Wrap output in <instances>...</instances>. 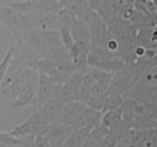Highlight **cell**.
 Instances as JSON below:
<instances>
[{
	"instance_id": "6da1fadb",
	"label": "cell",
	"mask_w": 157,
	"mask_h": 147,
	"mask_svg": "<svg viewBox=\"0 0 157 147\" xmlns=\"http://www.w3.org/2000/svg\"><path fill=\"white\" fill-rule=\"evenodd\" d=\"M39 73L37 69L12 61L0 87V100L18 111L33 107Z\"/></svg>"
},
{
	"instance_id": "7a4b0ae2",
	"label": "cell",
	"mask_w": 157,
	"mask_h": 147,
	"mask_svg": "<svg viewBox=\"0 0 157 147\" xmlns=\"http://www.w3.org/2000/svg\"><path fill=\"white\" fill-rule=\"evenodd\" d=\"M112 75L89 66L83 71H77L71 77L75 86V100L102 111Z\"/></svg>"
},
{
	"instance_id": "3957f363",
	"label": "cell",
	"mask_w": 157,
	"mask_h": 147,
	"mask_svg": "<svg viewBox=\"0 0 157 147\" xmlns=\"http://www.w3.org/2000/svg\"><path fill=\"white\" fill-rule=\"evenodd\" d=\"M36 69L56 84L68 81L76 73L75 65L64 46L53 47L38 61Z\"/></svg>"
},
{
	"instance_id": "277c9868",
	"label": "cell",
	"mask_w": 157,
	"mask_h": 147,
	"mask_svg": "<svg viewBox=\"0 0 157 147\" xmlns=\"http://www.w3.org/2000/svg\"><path fill=\"white\" fill-rule=\"evenodd\" d=\"M156 110L157 106L124 97L118 111L127 129L147 130L156 128Z\"/></svg>"
},
{
	"instance_id": "5b68a950",
	"label": "cell",
	"mask_w": 157,
	"mask_h": 147,
	"mask_svg": "<svg viewBox=\"0 0 157 147\" xmlns=\"http://www.w3.org/2000/svg\"><path fill=\"white\" fill-rule=\"evenodd\" d=\"M124 97L157 106V64L146 67L133 79Z\"/></svg>"
},
{
	"instance_id": "8992f818",
	"label": "cell",
	"mask_w": 157,
	"mask_h": 147,
	"mask_svg": "<svg viewBox=\"0 0 157 147\" xmlns=\"http://www.w3.org/2000/svg\"><path fill=\"white\" fill-rule=\"evenodd\" d=\"M101 116L98 111L87 104L79 101H71L64 104L54 123H58L67 127H84L95 123Z\"/></svg>"
},
{
	"instance_id": "52a82bcc",
	"label": "cell",
	"mask_w": 157,
	"mask_h": 147,
	"mask_svg": "<svg viewBox=\"0 0 157 147\" xmlns=\"http://www.w3.org/2000/svg\"><path fill=\"white\" fill-rule=\"evenodd\" d=\"M18 40L27 44L40 59L44 58L52 48L63 45L59 30L28 31L20 34L15 41Z\"/></svg>"
},
{
	"instance_id": "ba28073f",
	"label": "cell",
	"mask_w": 157,
	"mask_h": 147,
	"mask_svg": "<svg viewBox=\"0 0 157 147\" xmlns=\"http://www.w3.org/2000/svg\"><path fill=\"white\" fill-rule=\"evenodd\" d=\"M39 73V72H38ZM57 84L45 75L39 73L36 93L33 103V110L39 108L54 99Z\"/></svg>"
},
{
	"instance_id": "9c48e42d",
	"label": "cell",
	"mask_w": 157,
	"mask_h": 147,
	"mask_svg": "<svg viewBox=\"0 0 157 147\" xmlns=\"http://www.w3.org/2000/svg\"><path fill=\"white\" fill-rule=\"evenodd\" d=\"M12 51H13V43L10 44L7 51L6 52L3 58L0 60V87L12 61Z\"/></svg>"
},
{
	"instance_id": "30bf717a",
	"label": "cell",
	"mask_w": 157,
	"mask_h": 147,
	"mask_svg": "<svg viewBox=\"0 0 157 147\" xmlns=\"http://www.w3.org/2000/svg\"><path fill=\"white\" fill-rule=\"evenodd\" d=\"M9 45H10V44L6 45V44H5L4 41L1 39V38H0V60L3 58V56L5 55L6 52L7 51Z\"/></svg>"
}]
</instances>
